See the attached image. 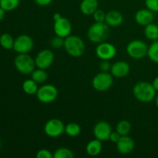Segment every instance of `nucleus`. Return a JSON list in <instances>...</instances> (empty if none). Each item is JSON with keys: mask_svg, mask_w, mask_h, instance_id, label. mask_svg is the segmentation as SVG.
I'll use <instances>...</instances> for the list:
<instances>
[{"mask_svg": "<svg viewBox=\"0 0 158 158\" xmlns=\"http://www.w3.org/2000/svg\"><path fill=\"white\" fill-rule=\"evenodd\" d=\"M156 89L152 83L148 82H139L133 88V94L137 100L143 103L151 102L156 97Z\"/></svg>", "mask_w": 158, "mask_h": 158, "instance_id": "f257e3e1", "label": "nucleus"}, {"mask_svg": "<svg viewBox=\"0 0 158 158\" xmlns=\"http://www.w3.org/2000/svg\"><path fill=\"white\" fill-rule=\"evenodd\" d=\"M64 49L71 56L80 57L84 53L85 43L80 37L74 35H69L64 39Z\"/></svg>", "mask_w": 158, "mask_h": 158, "instance_id": "f03ea898", "label": "nucleus"}, {"mask_svg": "<svg viewBox=\"0 0 158 158\" xmlns=\"http://www.w3.org/2000/svg\"><path fill=\"white\" fill-rule=\"evenodd\" d=\"M110 35L109 26L104 23H97L88 29L87 35L92 43H100L105 42Z\"/></svg>", "mask_w": 158, "mask_h": 158, "instance_id": "7ed1b4c3", "label": "nucleus"}, {"mask_svg": "<svg viewBox=\"0 0 158 158\" xmlns=\"http://www.w3.org/2000/svg\"><path fill=\"white\" fill-rule=\"evenodd\" d=\"M14 64L17 70L22 74H31L35 68V59L27 53H19L14 60Z\"/></svg>", "mask_w": 158, "mask_h": 158, "instance_id": "20e7f679", "label": "nucleus"}, {"mask_svg": "<svg viewBox=\"0 0 158 158\" xmlns=\"http://www.w3.org/2000/svg\"><path fill=\"white\" fill-rule=\"evenodd\" d=\"M114 84L113 75L110 73L101 72L93 78V87L98 92H105L110 89Z\"/></svg>", "mask_w": 158, "mask_h": 158, "instance_id": "39448f33", "label": "nucleus"}, {"mask_svg": "<svg viewBox=\"0 0 158 158\" xmlns=\"http://www.w3.org/2000/svg\"><path fill=\"white\" fill-rule=\"evenodd\" d=\"M127 53L135 60H140L148 55V46L143 41L140 40H132L127 46Z\"/></svg>", "mask_w": 158, "mask_h": 158, "instance_id": "423d86ee", "label": "nucleus"}, {"mask_svg": "<svg viewBox=\"0 0 158 158\" xmlns=\"http://www.w3.org/2000/svg\"><path fill=\"white\" fill-rule=\"evenodd\" d=\"M58 97V89L52 84H45L38 89L36 97L43 103H50Z\"/></svg>", "mask_w": 158, "mask_h": 158, "instance_id": "0eeeda50", "label": "nucleus"}, {"mask_svg": "<svg viewBox=\"0 0 158 158\" xmlns=\"http://www.w3.org/2000/svg\"><path fill=\"white\" fill-rule=\"evenodd\" d=\"M44 132L49 137H58L65 132V126L59 119H50L45 124Z\"/></svg>", "mask_w": 158, "mask_h": 158, "instance_id": "6e6552de", "label": "nucleus"}, {"mask_svg": "<svg viewBox=\"0 0 158 158\" xmlns=\"http://www.w3.org/2000/svg\"><path fill=\"white\" fill-rule=\"evenodd\" d=\"M33 46L32 39L26 34H23L15 39L13 49L18 53H28L32 50Z\"/></svg>", "mask_w": 158, "mask_h": 158, "instance_id": "1a4fd4ad", "label": "nucleus"}, {"mask_svg": "<svg viewBox=\"0 0 158 158\" xmlns=\"http://www.w3.org/2000/svg\"><path fill=\"white\" fill-rule=\"evenodd\" d=\"M54 61V53L50 49H43L40 51L35 58V66L37 68L46 69L52 66Z\"/></svg>", "mask_w": 158, "mask_h": 158, "instance_id": "9d476101", "label": "nucleus"}, {"mask_svg": "<svg viewBox=\"0 0 158 158\" xmlns=\"http://www.w3.org/2000/svg\"><path fill=\"white\" fill-rule=\"evenodd\" d=\"M96 54L102 60H109L117 54V49L113 44L106 42L99 43L96 48Z\"/></svg>", "mask_w": 158, "mask_h": 158, "instance_id": "9b49d317", "label": "nucleus"}, {"mask_svg": "<svg viewBox=\"0 0 158 158\" xmlns=\"http://www.w3.org/2000/svg\"><path fill=\"white\" fill-rule=\"evenodd\" d=\"M53 30L56 35L65 39L71 34L72 25L69 19L62 16L60 19L54 22Z\"/></svg>", "mask_w": 158, "mask_h": 158, "instance_id": "f8f14e48", "label": "nucleus"}, {"mask_svg": "<svg viewBox=\"0 0 158 158\" xmlns=\"http://www.w3.org/2000/svg\"><path fill=\"white\" fill-rule=\"evenodd\" d=\"M111 133H112L111 127L107 122L100 121L94 126V136L96 139H98L100 141H106L109 140Z\"/></svg>", "mask_w": 158, "mask_h": 158, "instance_id": "ddd939ff", "label": "nucleus"}, {"mask_svg": "<svg viewBox=\"0 0 158 158\" xmlns=\"http://www.w3.org/2000/svg\"><path fill=\"white\" fill-rule=\"evenodd\" d=\"M129 64L127 62L124 61H117L111 65L110 67V73L113 77H117V78H123L127 76L130 73Z\"/></svg>", "mask_w": 158, "mask_h": 158, "instance_id": "4468645a", "label": "nucleus"}, {"mask_svg": "<svg viewBox=\"0 0 158 158\" xmlns=\"http://www.w3.org/2000/svg\"><path fill=\"white\" fill-rule=\"evenodd\" d=\"M134 140L128 135L121 136L120 140L117 143V148L119 152L122 154H128L134 149Z\"/></svg>", "mask_w": 158, "mask_h": 158, "instance_id": "2eb2a0df", "label": "nucleus"}, {"mask_svg": "<svg viewBox=\"0 0 158 158\" xmlns=\"http://www.w3.org/2000/svg\"><path fill=\"white\" fill-rule=\"evenodd\" d=\"M135 21L140 26H147L154 21V13L150 9H140L135 14Z\"/></svg>", "mask_w": 158, "mask_h": 158, "instance_id": "dca6fc26", "label": "nucleus"}, {"mask_svg": "<svg viewBox=\"0 0 158 158\" xmlns=\"http://www.w3.org/2000/svg\"><path fill=\"white\" fill-rule=\"evenodd\" d=\"M123 22V16L122 13L116 10H111L106 15L105 23L109 26L116 27L121 25Z\"/></svg>", "mask_w": 158, "mask_h": 158, "instance_id": "f3484780", "label": "nucleus"}, {"mask_svg": "<svg viewBox=\"0 0 158 158\" xmlns=\"http://www.w3.org/2000/svg\"><path fill=\"white\" fill-rule=\"evenodd\" d=\"M98 0H83L80 3V10L82 13L86 15H90L98 9Z\"/></svg>", "mask_w": 158, "mask_h": 158, "instance_id": "a211bd4d", "label": "nucleus"}, {"mask_svg": "<svg viewBox=\"0 0 158 158\" xmlns=\"http://www.w3.org/2000/svg\"><path fill=\"white\" fill-rule=\"evenodd\" d=\"M102 141L98 139L92 140L87 143L86 147V151L89 156L95 157L100 154L102 151Z\"/></svg>", "mask_w": 158, "mask_h": 158, "instance_id": "6ab92c4d", "label": "nucleus"}, {"mask_svg": "<svg viewBox=\"0 0 158 158\" xmlns=\"http://www.w3.org/2000/svg\"><path fill=\"white\" fill-rule=\"evenodd\" d=\"M144 35L148 40L156 41L158 40V26L154 23H150V24L145 26Z\"/></svg>", "mask_w": 158, "mask_h": 158, "instance_id": "aec40b11", "label": "nucleus"}, {"mask_svg": "<svg viewBox=\"0 0 158 158\" xmlns=\"http://www.w3.org/2000/svg\"><path fill=\"white\" fill-rule=\"evenodd\" d=\"M38 83H35L32 79L26 80L23 83V89L28 95H34L36 94L38 91Z\"/></svg>", "mask_w": 158, "mask_h": 158, "instance_id": "412c9836", "label": "nucleus"}, {"mask_svg": "<svg viewBox=\"0 0 158 158\" xmlns=\"http://www.w3.org/2000/svg\"><path fill=\"white\" fill-rule=\"evenodd\" d=\"M48 74L46 72V69L37 68L33 70L31 73V78L37 83H43L47 80Z\"/></svg>", "mask_w": 158, "mask_h": 158, "instance_id": "4be33fe9", "label": "nucleus"}, {"mask_svg": "<svg viewBox=\"0 0 158 158\" xmlns=\"http://www.w3.org/2000/svg\"><path fill=\"white\" fill-rule=\"evenodd\" d=\"M14 41L15 40L9 33H3L0 35V45L8 50L13 49Z\"/></svg>", "mask_w": 158, "mask_h": 158, "instance_id": "5701e85b", "label": "nucleus"}, {"mask_svg": "<svg viewBox=\"0 0 158 158\" xmlns=\"http://www.w3.org/2000/svg\"><path fill=\"white\" fill-rule=\"evenodd\" d=\"M80 132H81V127L78 123L72 122V123H68L66 126H65V133L69 137H77L80 134Z\"/></svg>", "mask_w": 158, "mask_h": 158, "instance_id": "b1692460", "label": "nucleus"}, {"mask_svg": "<svg viewBox=\"0 0 158 158\" xmlns=\"http://www.w3.org/2000/svg\"><path fill=\"white\" fill-rule=\"evenodd\" d=\"M131 130V124L129 121L126 120H120L117 125L116 131L118 132L121 136H126L129 134Z\"/></svg>", "mask_w": 158, "mask_h": 158, "instance_id": "393cba45", "label": "nucleus"}, {"mask_svg": "<svg viewBox=\"0 0 158 158\" xmlns=\"http://www.w3.org/2000/svg\"><path fill=\"white\" fill-rule=\"evenodd\" d=\"M148 56L150 60L158 64V41H154L148 47Z\"/></svg>", "mask_w": 158, "mask_h": 158, "instance_id": "a878e982", "label": "nucleus"}, {"mask_svg": "<svg viewBox=\"0 0 158 158\" xmlns=\"http://www.w3.org/2000/svg\"><path fill=\"white\" fill-rule=\"evenodd\" d=\"M20 0H0V6L6 12L14 10L19 6Z\"/></svg>", "mask_w": 158, "mask_h": 158, "instance_id": "bb28decb", "label": "nucleus"}, {"mask_svg": "<svg viewBox=\"0 0 158 158\" xmlns=\"http://www.w3.org/2000/svg\"><path fill=\"white\" fill-rule=\"evenodd\" d=\"M73 151L66 148H58L53 154L54 158H73Z\"/></svg>", "mask_w": 158, "mask_h": 158, "instance_id": "cd10ccee", "label": "nucleus"}, {"mask_svg": "<svg viewBox=\"0 0 158 158\" xmlns=\"http://www.w3.org/2000/svg\"><path fill=\"white\" fill-rule=\"evenodd\" d=\"M106 13H105L103 10L101 9H97L95 11L93 15H94V19L95 22L97 23H104L105 19H106Z\"/></svg>", "mask_w": 158, "mask_h": 158, "instance_id": "c85d7f7f", "label": "nucleus"}, {"mask_svg": "<svg viewBox=\"0 0 158 158\" xmlns=\"http://www.w3.org/2000/svg\"><path fill=\"white\" fill-rule=\"evenodd\" d=\"M51 46L55 49H60L62 46H64V38L56 35L51 40Z\"/></svg>", "mask_w": 158, "mask_h": 158, "instance_id": "c756f323", "label": "nucleus"}, {"mask_svg": "<svg viewBox=\"0 0 158 158\" xmlns=\"http://www.w3.org/2000/svg\"><path fill=\"white\" fill-rule=\"evenodd\" d=\"M145 5L153 12H158V0H146Z\"/></svg>", "mask_w": 158, "mask_h": 158, "instance_id": "7c9ffc66", "label": "nucleus"}, {"mask_svg": "<svg viewBox=\"0 0 158 158\" xmlns=\"http://www.w3.org/2000/svg\"><path fill=\"white\" fill-rule=\"evenodd\" d=\"M37 158H52L53 154L47 149H41L36 153Z\"/></svg>", "mask_w": 158, "mask_h": 158, "instance_id": "2f4dec72", "label": "nucleus"}, {"mask_svg": "<svg viewBox=\"0 0 158 158\" xmlns=\"http://www.w3.org/2000/svg\"><path fill=\"white\" fill-rule=\"evenodd\" d=\"M110 64L108 60H103L100 64V69L102 72H109L110 70Z\"/></svg>", "mask_w": 158, "mask_h": 158, "instance_id": "473e14b6", "label": "nucleus"}, {"mask_svg": "<svg viewBox=\"0 0 158 158\" xmlns=\"http://www.w3.org/2000/svg\"><path fill=\"white\" fill-rule=\"evenodd\" d=\"M120 137H121V135H120V134H119L118 132L115 131V132H112V133H111L110 136L109 140H110L111 142H113V143H117V142H118L119 140H120Z\"/></svg>", "mask_w": 158, "mask_h": 158, "instance_id": "72a5a7b5", "label": "nucleus"}, {"mask_svg": "<svg viewBox=\"0 0 158 158\" xmlns=\"http://www.w3.org/2000/svg\"><path fill=\"white\" fill-rule=\"evenodd\" d=\"M35 3L40 6H46L50 4L52 0H35Z\"/></svg>", "mask_w": 158, "mask_h": 158, "instance_id": "f704fd0d", "label": "nucleus"}, {"mask_svg": "<svg viewBox=\"0 0 158 158\" xmlns=\"http://www.w3.org/2000/svg\"><path fill=\"white\" fill-rule=\"evenodd\" d=\"M152 85L154 87V89H156V91H158V77H156L152 82Z\"/></svg>", "mask_w": 158, "mask_h": 158, "instance_id": "c9c22d12", "label": "nucleus"}, {"mask_svg": "<svg viewBox=\"0 0 158 158\" xmlns=\"http://www.w3.org/2000/svg\"><path fill=\"white\" fill-rule=\"evenodd\" d=\"M5 13H6V11L0 6V21H2L4 19Z\"/></svg>", "mask_w": 158, "mask_h": 158, "instance_id": "e433bc0d", "label": "nucleus"}, {"mask_svg": "<svg viewBox=\"0 0 158 158\" xmlns=\"http://www.w3.org/2000/svg\"><path fill=\"white\" fill-rule=\"evenodd\" d=\"M61 17H62L61 14H60V13H55V14H53V15H52V19H53L54 22L59 20L60 18H61Z\"/></svg>", "mask_w": 158, "mask_h": 158, "instance_id": "4c0bfd02", "label": "nucleus"}, {"mask_svg": "<svg viewBox=\"0 0 158 158\" xmlns=\"http://www.w3.org/2000/svg\"><path fill=\"white\" fill-rule=\"evenodd\" d=\"M155 103H156V106L158 108V95L156 97V100H155Z\"/></svg>", "mask_w": 158, "mask_h": 158, "instance_id": "58836bf2", "label": "nucleus"}, {"mask_svg": "<svg viewBox=\"0 0 158 158\" xmlns=\"http://www.w3.org/2000/svg\"><path fill=\"white\" fill-rule=\"evenodd\" d=\"M1 143H2V142H1V139H0V147H1Z\"/></svg>", "mask_w": 158, "mask_h": 158, "instance_id": "ea45409f", "label": "nucleus"}]
</instances>
